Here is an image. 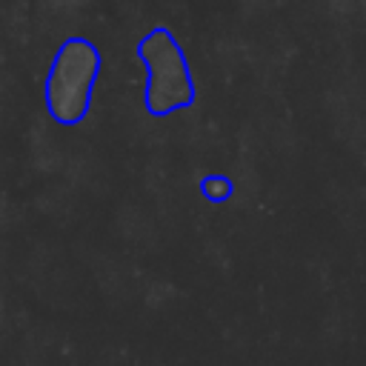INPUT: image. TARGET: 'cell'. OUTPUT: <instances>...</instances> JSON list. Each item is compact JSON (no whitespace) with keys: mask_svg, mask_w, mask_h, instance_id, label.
Returning <instances> with one entry per match:
<instances>
[{"mask_svg":"<svg viewBox=\"0 0 366 366\" xmlns=\"http://www.w3.org/2000/svg\"><path fill=\"white\" fill-rule=\"evenodd\" d=\"M200 189H203V194H209L214 200H223L226 194H232V183L223 180V177H209V180H203Z\"/></svg>","mask_w":366,"mask_h":366,"instance_id":"cell-1","label":"cell"}]
</instances>
